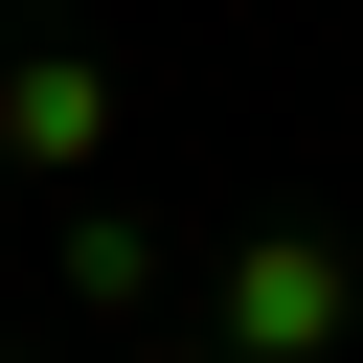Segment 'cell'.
Wrapping results in <instances>:
<instances>
[{
	"label": "cell",
	"mask_w": 363,
	"mask_h": 363,
	"mask_svg": "<svg viewBox=\"0 0 363 363\" xmlns=\"http://www.w3.org/2000/svg\"><path fill=\"white\" fill-rule=\"evenodd\" d=\"M250 340H340V250H250Z\"/></svg>",
	"instance_id": "obj_1"
}]
</instances>
